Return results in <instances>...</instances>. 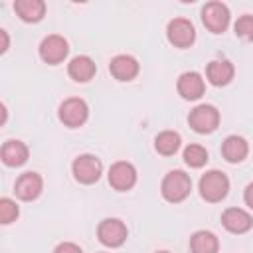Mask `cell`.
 Listing matches in <instances>:
<instances>
[{"mask_svg": "<svg viewBox=\"0 0 253 253\" xmlns=\"http://www.w3.org/2000/svg\"><path fill=\"white\" fill-rule=\"evenodd\" d=\"M178 93L184 97V99H200L204 95V79L200 73L196 71H186L180 75L178 79Z\"/></svg>", "mask_w": 253, "mask_h": 253, "instance_id": "14", "label": "cell"}, {"mask_svg": "<svg viewBox=\"0 0 253 253\" xmlns=\"http://www.w3.org/2000/svg\"><path fill=\"white\" fill-rule=\"evenodd\" d=\"M202 22L204 26L213 32V34H221L227 24H229V10L225 4L221 2H208L202 8Z\"/></svg>", "mask_w": 253, "mask_h": 253, "instance_id": "5", "label": "cell"}, {"mask_svg": "<svg viewBox=\"0 0 253 253\" xmlns=\"http://www.w3.org/2000/svg\"><path fill=\"white\" fill-rule=\"evenodd\" d=\"M243 198H245V204H247V206L253 210V182H251V184L245 188V194H243Z\"/></svg>", "mask_w": 253, "mask_h": 253, "instance_id": "26", "label": "cell"}, {"mask_svg": "<svg viewBox=\"0 0 253 253\" xmlns=\"http://www.w3.org/2000/svg\"><path fill=\"white\" fill-rule=\"evenodd\" d=\"M42 186H43V182H42V176L40 174L26 172V174H22L16 180V196L20 200H26V202L36 200L42 194Z\"/></svg>", "mask_w": 253, "mask_h": 253, "instance_id": "12", "label": "cell"}, {"mask_svg": "<svg viewBox=\"0 0 253 253\" xmlns=\"http://www.w3.org/2000/svg\"><path fill=\"white\" fill-rule=\"evenodd\" d=\"M184 162L192 168H200L208 162V150L200 144H190L184 150Z\"/></svg>", "mask_w": 253, "mask_h": 253, "instance_id": "22", "label": "cell"}, {"mask_svg": "<svg viewBox=\"0 0 253 253\" xmlns=\"http://www.w3.org/2000/svg\"><path fill=\"white\" fill-rule=\"evenodd\" d=\"M18 217V206L10 198L0 200V221L2 223H12Z\"/></svg>", "mask_w": 253, "mask_h": 253, "instance_id": "24", "label": "cell"}, {"mask_svg": "<svg viewBox=\"0 0 253 253\" xmlns=\"http://www.w3.org/2000/svg\"><path fill=\"white\" fill-rule=\"evenodd\" d=\"M53 253H83V251H81V247H79V245L65 241V243H59V245L55 247V251H53Z\"/></svg>", "mask_w": 253, "mask_h": 253, "instance_id": "25", "label": "cell"}, {"mask_svg": "<svg viewBox=\"0 0 253 253\" xmlns=\"http://www.w3.org/2000/svg\"><path fill=\"white\" fill-rule=\"evenodd\" d=\"M67 51H69L67 42L61 36H57V34L43 38V42L40 43V55L49 65H55L59 61H63L65 55H67Z\"/></svg>", "mask_w": 253, "mask_h": 253, "instance_id": "9", "label": "cell"}, {"mask_svg": "<svg viewBox=\"0 0 253 253\" xmlns=\"http://www.w3.org/2000/svg\"><path fill=\"white\" fill-rule=\"evenodd\" d=\"M73 176L77 182L81 184H93L99 180L101 176V170H103V164L97 156L93 154H81L73 160Z\"/></svg>", "mask_w": 253, "mask_h": 253, "instance_id": "4", "label": "cell"}, {"mask_svg": "<svg viewBox=\"0 0 253 253\" xmlns=\"http://www.w3.org/2000/svg\"><path fill=\"white\" fill-rule=\"evenodd\" d=\"M190 190H192V180L182 170H172L162 180V196L172 204L186 200Z\"/></svg>", "mask_w": 253, "mask_h": 253, "instance_id": "1", "label": "cell"}, {"mask_svg": "<svg viewBox=\"0 0 253 253\" xmlns=\"http://www.w3.org/2000/svg\"><path fill=\"white\" fill-rule=\"evenodd\" d=\"M166 34H168L170 43H174L176 47H188L196 40V30H194L192 22L186 20V18H174V20H170V24L166 28Z\"/></svg>", "mask_w": 253, "mask_h": 253, "instance_id": "8", "label": "cell"}, {"mask_svg": "<svg viewBox=\"0 0 253 253\" xmlns=\"http://www.w3.org/2000/svg\"><path fill=\"white\" fill-rule=\"evenodd\" d=\"M97 235H99V241L107 247H119L125 243L126 239V225L117 219V217H109V219H103L97 227Z\"/></svg>", "mask_w": 253, "mask_h": 253, "instance_id": "7", "label": "cell"}, {"mask_svg": "<svg viewBox=\"0 0 253 253\" xmlns=\"http://www.w3.org/2000/svg\"><path fill=\"white\" fill-rule=\"evenodd\" d=\"M235 34L243 40H249L253 42V16L251 14H245L241 18H237L235 22Z\"/></svg>", "mask_w": 253, "mask_h": 253, "instance_id": "23", "label": "cell"}, {"mask_svg": "<svg viewBox=\"0 0 253 253\" xmlns=\"http://www.w3.org/2000/svg\"><path fill=\"white\" fill-rule=\"evenodd\" d=\"M188 123L190 126L200 132V134H208V132H213L219 125V113L213 105H198L196 109L190 111V117H188Z\"/></svg>", "mask_w": 253, "mask_h": 253, "instance_id": "3", "label": "cell"}, {"mask_svg": "<svg viewBox=\"0 0 253 253\" xmlns=\"http://www.w3.org/2000/svg\"><path fill=\"white\" fill-rule=\"evenodd\" d=\"M109 71L119 81H130L138 73V61L132 55H117L111 59Z\"/></svg>", "mask_w": 253, "mask_h": 253, "instance_id": "13", "label": "cell"}, {"mask_svg": "<svg viewBox=\"0 0 253 253\" xmlns=\"http://www.w3.org/2000/svg\"><path fill=\"white\" fill-rule=\"evenodd\" d=\"M87 117H89V109H87V103L83 99L71 97L59 105V119L63 125H67L71 128L81 126L87 121Z\"/></svg>", "mask_w": 253, "mask_h": 253, "instance_id": "6", "label": "cell"}, {"mask_svg": "<svg viewBox=\"0 0 253 253\" xmlns=\"http://www.w3.org/2000/svg\"><path fill=\"white\" fill-rule=\"evenodd\" d=\"M109 184L119 190V192H126L136 184V170L132 164L128 162H115L109 170Z\"/></svg>", "mask_w": 253, "mask_h": 253, "instance_id": "10", "label": "cell"}, {"mask_svg": "<svg viewBox=\"0 0 253 253\" xmlns=\"http://www.w3.org/2000/svg\"><path fill=\"white\" fill-rule=\"evenodd\" d=\"M217 237L211 233V231H196L190 239V249L192 253H217Z\"/></svg>", "mask_w": 253, "mask_h": 253, "instance_id": "20", "label": "cell"}, {"mask_svg": "<svg viewBox=\"0 0 253 253\" xmlns=\"http://www.w3.org/2000/svg\"><path fill=\"white\" fill-rule=\"evenodd\" d=\"M221 223L227 231L231 233H245L251 229L253 225V219L251 215L241 210V208H227L223 213H221Z\"/></svg>", "mask_w": 253, "mask_h": 253, "instance_id": "11", "label": "cell"}, {"mask_svg": "<svg viewBox=\"0 0 253 253\" xmlns=\"http://www.w3.org/2000/svg\"><path fill=\"white\" fill-rule=\"evenodd\" d=\"M95 71H97L95 61H93L91 57H87V55H77V57H73V59L69 61V65H67L69 77H71L73 81H79V83L89 81V79L95 75Z\"/></svg>", "mask_w": 253, "mask_h": 253, "instance_id": "15", "label": "cell"}, {"mask_svg": "<svg viewBox=\"0 0 253 253\" xmlns=\"http://www.w3.org/2000/svg\"><path fill=\"white\" fill-rule=\"evenodd\" d=\"M229 180L219 170H210L200 178V194L206 202H221L227 196Z\"/></svg>", "mask_w": 253, "mask_h": 253, "instance_id": "2", "label": "cell"}, {"mask_svg": "<svg viewBox=\"0 0 253 253\" xmlns=\"http://www.w3.org/2000/svg\"><path fill=\"white\" fill-rule=\"evenodd\" d=\"M154 146L162 156H172L180 148V134L174 130H164L156 136Z\"/></svg>", "mask_w": 253, "mask_h": 253, "instance_id": "21", "label": "cell"}, {"mask_svg": "<svg viewBox=\"0 0 253 253\" xmlns=\"http://www.w3.org/2000/svg\"><path fill=\"white\" fill-rule=\"evenodd\" d=\"M0 36H2V51H6L8 49V36L4 30H0Z\"/></svg>", "mask_w": 253, "mask_h": 253, "instance_id": "27", "label": "cell"}, {"mask_svg": "<svg viewBox=\"0 0 253 253\" xmlns=\"http://www.w3.org/2000/svg\"><path fill=\"white\" fill-rule=\"evenodd\" d=\"M0 154L6 166H22L28 160V146L22 140H8L4 142Z\"/></svg>", "mask_w": 253, "mask_h": 253, "instance_id": "18", "label": "cell"}, {"mask_svg": "<svg viewBox=\"0 0 253 253\" xmlns=\"http://www.w3.org/2000/svg\"><path fill=\"white\" fill-rule=\"evenodd\" d=\"M14 10L24 22H40L45 14V4L42 0H16Z\"/></svg>", "mask_w": 253, "mask_h": 253, "instance_id": "19", "label": "cell"}, {"mask_svg": "<svg viewBox=\"0 0 253 253\" xmlns=\"http://www.w3.org/2000/svg\"><path fill=\"white\" fill-rule=\"evenodd\" d=\"M249 152V146L245 142V138L237 136V134H231L223 140L221 144V154L227 162H241Z\"/></svg>", "mask_w": 253, "mask_h": 253, "instance_id": "17", "label": "cell"}, {"mask_svg": "<svg viewBox=\"0 0 253 253\" xmlns=\"http://www.w3.org/2000/svg\"><path fill=\"white\" fill-rule=\"evenodd\" d=\"M158 253H168V251H158Z\"/></svg>", "mask_w": 253, "mask_h": 253, "instance_id": "28", "label": "cell"}, {"mask_svg": "<svg viewBox=\"0 0 253 253\" xmlns=\"http://www.w3.org/2000/svg\"><path fill=\"white\" fill-rule=\"evenodd\" d=\"M206 75L211 85H227L233 79V65L227 59H213L208 63Z\"/></svg>", "mask_w": 253, "mask_h": 253, "instance_id": "16", "label": "cell"}]
</instances>
